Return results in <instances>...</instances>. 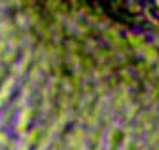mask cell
Wrapping results in <instances>:
<instances>
[{
  "mask_svg": "<svg viewBox=\"0 0 159 150\" xmlns=\"http://www.w3.org/2000/svg\"><path fill=\"white\" fill-rule=\"evenodd\" d=\"M142 57L146 59V63L152 67V65H157L159 63V51L155 49V46H152V44H146L144 48H142Z\"/></svg>",
  "mask_w": 159,
  "mask_h": 150,
  "instance_id": "1",
  "label": "cell"
},
{
  "mask_svg": "<svg viewBox=\"0 0 159 150\" xmlns=\"http://www.w3.org/2000/svg\"><path fill=\"white\" fill-rule=\"evenodd\" d=\"M155 4H157V6H159V0H155Z\"/></svg>",
  "mask_w": 159,
  "mask_h": 150,
  "instance_id": "3",
  "label": "cell"
},
{
  "mask_svg": "<svg viewBox=\"0 0 159 150\" xmlns=\"http://www.w3.org/2000/svg\"><path fill=\"white\" fill-rule=\"evenodd\" d=\"M129 42L134 46V49H136V51H142V48L146 46L144 38H140V36H134V34H131V36H129Z\"/></svg>",
  "mask_w": 159,
  "mask_h": 150,
  "instance_id": "2",
  "label": "cell"
}]
</instances>
